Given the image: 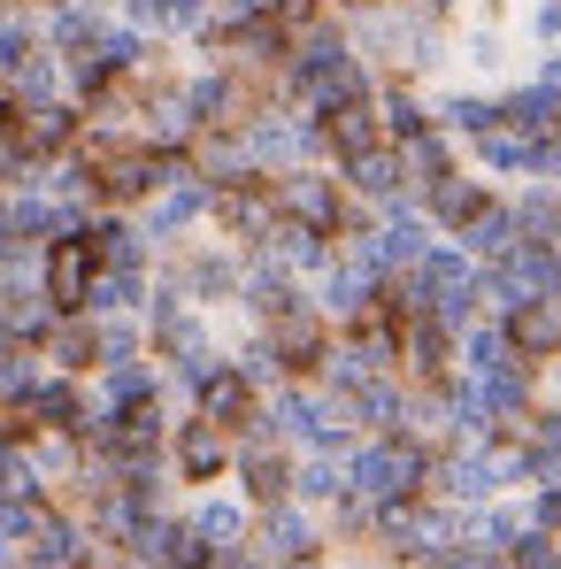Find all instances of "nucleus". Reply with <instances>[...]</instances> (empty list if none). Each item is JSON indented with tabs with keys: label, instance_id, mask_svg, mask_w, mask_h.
Returning a JSON list of instances; mask_svg holds the SVG:
<instances>
[{
	"label": "nucleus",
	"instance_id": "nucleus-27",
	"mask_svg": "<svg viewBox=\"0 0 561 569\" xmlns=\"http://www.w3.org/2000/svg\"><path fill=\"white\" fill-rule=\"evenodd\" d=\"M469 154H477L484 178H523V170H531V139H515L508 123H492L484 139H469Z\"/></svg>",
	"mask_w": 561,
	"mask_h": 569
},
{
	"label": "nucleus",
	"instance_id": "nucleus-18",
	"mask_svg": "<svg viewBox=\"0 0 561 569\" xmlns=\"http://www.w3.org/2000/svg\"><path fill=\"white\" fill-rule=\"evenodd\" d=\"M39 362H47L54 378H93V370H100L93 316H54V331L39 339Z\"/></svg>",
	"mask_w": 561,
	"mask_h": 569
},
{
	"label": "nucleus",
	"instance_id": "nucleus-6",
	"mask_svg": "<svg viewBox=\"0 0 561 569\" xmlns=\"http://www.w3.org/2000/svg\"><path fill=\"white\" fill-rule=\"evenodd\" d=\"M292 447H278V439H239V455H231V477H239V500L247 508H278V500H292Z\"/></svg>",
	"mask_w": 561,
	"mask_h": 569
},
{
	"label": "nucleus",
	"instance_id": "nucleus-26",
	"mask_svg": "<svg viewBox=\"0 0 561 569\" xmlns=\"http://www.w3.org/2000/svg\"><path fill=\"white\" fill-rule=\"evenodd\" d=\"M508 216H515V231L539 239V247H554V239H561V192L554 186H523L515 200H508Z\"/></svg>",
	"mask_w": 561,
	"mask_h": 569
},
{
	"label": "nucleus",
	"instance_id": "nucleus-1",
	"mask_svg": "<svg viewBox=\"0 0 561 569\" xmlns=\"http://www.w3.org/2000/svg\"><path fill=\"white\" fill-rule=\"evenodd\" d=\"M423 485H431V447H415V439H354V455H347V492H362L370 508L423 500Z\"/></svg>",
	"mask_w": 561,
	"mask_h": 569
},
{
	"label": "nucleus",
	"instance_id": "nucleus-20",
	"mask_svg": "<svg viewBox=\"0 0 561 569\" xmlns=\"http://www.w3.org/2000/svg\"><path fill=\"white\" fill-rule=\"evenodd\" d=\"M100 8H86V0H62V8H47V23H39V47L54 54V62H86L100 39Z\"/></svg>",
	"mask_w": 561,
	"mask_h": 569
},
{
	"label": "nucleus",
	"instance_id": "nucleus-5",
	"mask_svg": "<svg viewBox=\"0 0 561 569\" xmlns=\"http://www.w3.org/2000/svg\"><path fill=\"white\" fill-rule=\"evenodd\" d=\"M377 284H384V278H377L370 262H354V254L339 247V254H331V270L315 278L308 300H315V316H323V323H339V331H347V323H362V316L377 308Z\"/></svg>",
	"mask_w": 561,
	"mask_h": 569
},
{
	"label": "nucleus",
	"instance_id": "nucleus-22",
	"mask_svg": "<svg viewBox=\"0 0 561 569\" xmlns=\"http://www.w3.org/2000/svg\"><path fill=\"white\" fill-rule=\"evenodd\" d=\"M415 131H431V100L415 93V86H400V78H384V86H377V139L400 147V139H415Z\"/></svg>",
	"mask_w": 561,
	"mask_h": 569
},
{
	"label": "nucleus",
	"instance_id": "nucleus-34",
	"mask_svg": "<svg viewBox=\"0 0 561 569\" xmlns=\"http://www.w3.org/2000/svg\"><path fill=\"white\" fill-rule=\"evenodd\" d=\"M531 186H554L561 192V131H547V139H531V170H523Z\"/></svg>",
	"mask_w": 561,
	"mask_h": 569
},
{
	"label": "nucleus",
	"instance_id": "nucleus-24",
	"mask_svg": "<svg viewBox=\"0 0 561 569\" xmlns=\"http://www.w3.org/2000/svg\"><path fill=\"white\" fill-rule=\"evenodd\" d=\"M454 247H462V254L477 262V270H484V262H500V254H515V247H523V231H515V216H508V200H492V208H484V216L469 223V231L454 239Z\"/></svg>",
	"mask_w": 561,
	"mask_h": 569
},
{
	"label": "nucleus",
	"instance_id": "nucleus-2",
	"mask_svg": "<svg viewBox=\"0 0 561 569\" xmlns=\"http://www.w3.org/2000/svg\"><path fill=\"white\" fill-rule=\"evenodd\" d=\"M500 492H508L500 447H439V455H431L423 500H439V508H492Z\"/></svg>",
	"mask_w": 561,
	"mask_h": 569
},
{
	"label": "nucleus",
	"instance_id": "nucleus-29",
	"mask_svg": "<svg viewBox=\"0 0 561 569\" xmlns=\"http://www.w3.org/2000/svg\"><path fill=\"white\" fill-rule=\"evenodd\" d=\"M93 339H100V370L147 362V323H139V316H93Z\"/></svg>",
	"mask_w": 561,
	"mask_h": 569
},
{
	"label": "nucleus",
	"instance_id": "nucleus-10",
	"mask_svg": "<svg viewBox=\"0 0 561 569\" xmlns=\"http://www.w3.org/2000/svg\"><path fill=\"white\" fill-rule=\"evenodd\" d=\"M216 231L223 239H239V254H254L270 231H278V200H270V178H247V186H231V192H216Z\"/></svg>",
	"mask_w": 561,
	"mask_h": 569
},
{
	"label": "nucleus",
	"instance_id": "nucleus-31",
	"mask_svg": "<svg viewBox=\"0 0 561 569\" xmlns=\"http://www.w3.org/2000/svg\"><path fill=\"white\" fill-rule=\"evenodd\" d=\"M515 39H523L531 54H554L561 47V0H523V8H515Z\"/></svg>",
	"mask_w": 561,
	"mask_h": 569
},
{
	"label": "nucleus",
	"instance_id": "nucleus-11",
	"mask_svg": "<svg viewBox=\"0 0 561 569\" xmlns=\"http://www.w3.org/2000/svg\"><path fill=\"white\" fill-rule=\"evenodd\" d=\"M492 200H500V192L484 186V178H469V170L439 178L431 192H415V208H423V223H431L439 239H462V231L477 223V216H484V208H492Z\"/></svg>",
	"mask_w": 561,
	"mask_h": 569
},
{
	"label": "nucleus",
	"instance_id": "nucleus-12",
	"mask_svg": "<svg viewBox=\"0 0 561 569\" xmlns=\"http://www.w3.org/2000/svg\"><path fill=\"white\" fill-rule=\"evenodd\" d=\"M208 208H216V192L200 186V178H186V186L154 192V200H147L131 223H139V239H147V247H178V239H186V231L200 223V216H208Z\"/></svg>",
	"mask_w": 561,
	"mask_h": 569
},
{
	"label": "nucleus",
	"instance_id": "nucleus-8",
	"mask_svg": "<svg viewBox=\"0 0 561 569\" xmlns=\"http://www.w3.org/2000/svg\"><path fill=\"white\" fill-rule=\"evenodd\" d=\"M239 270H247L239 247H186L170 262V284L186 292L192 308H216V300H239Z\"/></svg>",
	"mask_w": 561,
	"mask_h": 569
},
{
	"label": "nucleus",
	"instance_id": "nucleus-13",
	"mask_svg": "<svg viewBox=\"0 0 561 569\" xmlns=\"http://www.w3.org/2000/svg\"><path fill=\"white\" fill-rule=\"evenodd\" d=\"M23 423L31 431H70V439H86V423H93V392L86 378H47L31 385V400H23Z\"/></svg>",
	"mask_w": 561,
	"mask_h": 569
},
{
	"label": "nucleus",
	"instance_id": "nucleus-3",
	"mask_svg": "<svg viewBox=\"0 0 561 569\" xmlns=\"http://www.w3.org/2000/svg\"><path fill=\"white\" fill-rule=\"evenodd\" d=\"M247 555L262 569H292V562H323V516L278 500V508H254V531H247Z\"/></svg>",
	"mask_w": 561,
	"mask_h": 569
},
{
	"label": "nucleus",
	"instance_id": "nucleus-17",
	"mask_svg": "<svg viewBox=\"0 0 561 569\" xmlns=\"http://www.w3.org/2000/svg\"><path fill=\"white\" fill-rule=\"evenodd\" d=\"M186 531L200 547H247V531H254V508L239 500V492H200L186 508Z\"/></svg>",
	"mask_w": 561,
	"mask_h": 569
},
{
	"label": "nucleus",
	"instance_id": "nucleus-4",
	"mask_svg": "<svg viewBox=\"0 0 561 569\" xmlns=\"http://www.w3.org/2000/svg\"><path fill=\"white\" fill-rule=\"evenodd\" d=\"M192 416H200V423H216L223 439H270V423H262V392L239 378L231 362H216L208 378L192 385Z\"/></svg>",
	"mask_w": 561,
	"mask_h": 569
},
{
	"label": "nucleus",
	"instance_id": "nucleus-21",
	"mask_svg": "<svg viewBox=\"0 0 561 569\" xmlns=\"http://www.w3.org/2000/svg\"><path fill=\"white\" fill-rule=\"evenodd\" d=\"M500 100V123L515 131V139H547V131H561V93L554 86H508V93H492Z\"/></svg>",
	"mask_w": 561,
	"mask_h": 569
},
{
	"label": "nucleus",
	"instance_id": "nucleus-28",
	"mask_svg": "<svg viewBox=\"0 0 561 569\" xmlns=\"http://www.w3.org/2000/svg\"><path fill=\"white\" fill-rule=\"evenodd\" d=\"M347 492V462H331V455H300L292 462V500L300 508H331Z\"/></svg>",
	"mask_w": 561,
	"mask_h": 569
},
{
	"label": "nucleus",
	"instance_id": "nucleus-9",
	"mask_svg": "<svg viewBox=\"0 0 561 569\" xmlns=\"http://www.w3.org/2000/svg\"><path fill=\"white\" fill-rule=\"evenodd\" d=\"M231 455H239V439H223V431L200 423V416L170 423V447H162V462L186 477V485H216V477H231Z\"/></svg>",
	"mask_w": 561,
	"mask_h": 569
},
{
	"label": "nucleus",
	"instance_id": "nucleus-30",
	"mask_svg": "<svg viewBox=\"0 0 561 569\" xmlns=\"http://www.w3.org/2000/svg\"><path fill=\"white\" fill-rule=\"evenodd\" d=\"M47 378V362H39V347H0V408H23L31 400V385Z\"/></svg>",
	"mask_w": 561,
	"mask_h": 569
},
{
	"label": "nucleus",
	"instance_id": "nucleus-36",
	"mask_svg": "<svg viewBox=\"0 0 561 569\" xmlns=\"http://www.w3.org/2000/svg\"><path fill=\"white\" fill-rule=\"evenodd\" d=\"M354 569H400V562H354Z\"/></svg>",
	"mask_w": 561,
	"mask_h": 569
},
{
	"label": "nucleus",
	"instance_id": "nucleus-7",
	"mask_svg": "<svg viewBox=\"0 0 561 569\" xmlns=\"http://www.w3.org/2000/svg\"><path fill=\"white\" fill-rule=\"evenodd\" d=\"M93 247L86 239H54V247H39V292H47V308L54 316H86V292H93Z\"/></svg>",
	"mask_w": 561,
	"mask_h": 569
},
{
	"label": "nucleus",
	"instance_id": "nucleus-33",
	"mask_svg": "<svg viewBox=\"0 0 561 569\" xmlns=\"http://www.w3.org/2000/svg\"><path fill=\"white\" fill-rule=\"evenodd\" d=\"M523 531L561 539V485H531V492H523Z\"/></svg>",
	"mask_w": 561,
	"mask_h": 569
},
{
	"label": "nucleus",
	"instance_id": "nucleus-25",
	"mask_svg": "<svg viewBox=\"0 0 561 569\" xmlns=\"http://www.w3.org/2000/svg\"><path fill=\"white\" fill-rule=\"evenodd\" d=\"M147 284H154V270H93L86 316H139L147 308Z\"/></svg>",
	"mask_w": 561,
	"mask_h": 569
},
{
	"label": "nucleus",
	"instance_id": "nucleus-32",
	"mask_svg": "<svg viewBox=\"0 0 561 569\" xmlns=\"http://www.w3.org/2000/svg\"><path fill=\"white\" fill-rule=\"evenodd\" d=\"M39 54V23H23V16H0V86L23 70Z\"/></svg>",
	"mask_w": 561,
	"mask_h": 569
},
{
	"label": "nucleus",
	"instance_id": "nucleus-14",
	"mask_svg": "<svg viewBox=\"0 0 561 569\" xmlns=\"http://www.w3.org/2000/svg\"><path fill=\"white\" fill-rule=\"evenodd\" d=\"M400 370H408V385H447L454 378V331L439 316L400 323Z\"/></svg>",
	"mask_w": 561,
	"mask_h": 569
},
{
	"label": "nucleus",
	"instance_id": "nucleus-15",
	"mask_svg": "<svg viewBox=\"0 0 561 569\" xmlns=\"http://www.w3.org/2000/svg\"><path fill=\"white\" fill-rule=\"evenodd\" d=\"M339 186H347V200L354 208H392V200H415L408 192V178H400V162H392V147H370V154H354V162H339Z\"/></svg>",
	"mask_w": 561,
	"mask_h": 569
},
{
	"label": "nucleus",
	"instance_id": "nucleus-35",
	"mask_svg": "<svg viewBox=\"0 0 561 569\" xmlns=\"http://www.w3.org/2000/svg\"><path fill=\"white\" fill-rule=\"evenodd\" d=\"M370 8H423V0H370Z\"/></svg>",
	"mask_w": 561,
	"mask_h": 569
},
{
	"label": "nucleus",
	"instance_id": "nucleus-16",
	"mask_svg": "<svg viewBox=\"0 0 561 569\" xmlns=\"http://www.w3.org/2000/svg\"><path fill=\"white\" fill-rule=\"evenodd\" d=\"M500 331H508V347H515V362H531V370H547L561 355V300H523L515 316H500Z\"/></svg>",
	"mask_w": 561,
	"mask_h": 569
},
{
	"label": "nucleus",
	"instance_id": "nucleus-19",
	"mask_svg": "<svg viewBox=\"0 0 561 569\" xmlns=\"http://www.w3.org/2000/svg\"><path fill=\"white\" fill-rule=\"evenodd\" d=\"M392 162H400V178H408V192H431L439 178H454L462 170V154H454V139L431 123V131H415V139H400L392 147Z\"/></svg>",
	"mask_w": 561,
	"mask_h": 569
},
{
	"label": "nucleus",
	"instance_id": "nucleus-23",
	"mask_svg": "<svg viewBox=\"0 0 561 569\" xmlns=\"http://www.w3.org/2000/svg\"><path fill=\"white\" fill-rule=\"evenodd\" d=\"M431 123H439V131H447V139H484V131H492V123H500V100L492 93H439L431 100Z\"/></svg>",
	"mask_w": 561,
	"mask_h": 569
}]
</instances>
